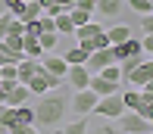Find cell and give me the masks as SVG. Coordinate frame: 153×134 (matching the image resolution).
Masks as SVG:
<instances>
[{
  "label": "cell",
  "mask_w": 153,
  "mask_h": 134,
  "mask_svg": "<svg viewBox=\"0 0 153 134\" xmlns=\"http://www.w3.org/2000/svg\"><path fill=\"white\" fill-rule=\"evenodd\" d=\"M69 94L72 90H47V94H41V100H38V106H34V125H38L41 131L47 134V128H59L62 122L69 118Z\"/></svg>",
  "instance_id": "obj_1"
},
{
  "label": "cell",
  "mask_w": 153,
  "mask_h": 134,
  "mask_svg": "<svg viewBox=\"0 0 153 134\" xmlns=\"http://www.w3.org/2000/svg\"><path fill=\"white\" fill-rule=\"evenodd\" d=\"M116 125L122 128V134H147V131H153V125L134 109H125L122 115L116 118Z\"/></svg>",
  "instance_id": "obj_2"
},
{
  "label": "cell",
  "mask_w": 153,
  "mask_h": 134,
  "mask_svg": "<svg viewBox=\"0 0 153 134\" xmlns=\"http://www.w3.org/2000/svg\"><path fill=\"white\" fill-rule=\"evenodd\" d=\"M94 112L100 118H119L122 112H125V100H122V90H116V94H106V97H100L97 100V106H94Z\"/></svg>",
  "instance_id": "obj_3"
},
{
  "label": "cell",
  "mask_w": 153,
  "mask_h": 134,
  "mask_svg": "<svg viewBox=\"0 0 153 134\" xmlns=\"http://www.w3.org/2000/svg\"><path fill=\"white\" fill-rule=\"evenodd\" d=\"M97 100H100V97H97L91 87H85V90H72V94H69V109H72L75 115H91L94 106H97Z\"/></svg>",
  "instance_id": "obj_4"
},
{
  "label": "cell",
  "mask_w": 153,
  "mask_h": 134,
  "mask_svg": "<svg viewBox=\"0 0 153 134\" xmlns=\"http://www.w3.org/2000/svg\"><path fill=\"white\" fill-rule=\"evenodd\" d=\"M56 87H62V78L44 72V66H41V72L28 81V90H31V94H47V90H56Z\"/></svg>",
  "instance_id": "obj_5"
},
{
  "label": "cell",
  "mask_w": 153,
  "mask_h": 134,
  "mask_svg": "<svg viewBox=\"0 0 153 134\" xmlns=\"http://www.w3.org/2000/svg\"><path fill=\"white\" fill-rule=\"evenodd\" d=\"M66 84H69V90H85L88 84H91V69L88 66H69Z\"/></svg>",
  "instance_id": "obj_6"
},
{
  "label": "cell",
  "mask_w": 153,
  "mask_h": 134,
  "mask_svg": "<svg viewBox=\"0 0 153 134\" xmlns=\"http://www.w3.org/2000/svg\"><path fill=\"white\" fill-rule=\"evenodd\" d=\"M109 62H116V53H113V47H103V50H91V53H88L85 66L91 69V75H97L100 69H106Z\"/></svg>",
  "instance_id": "obj_7"
},
{
  "label": "cell",
  "mask_w": 153,
  "mask_h": 134,
  "mask_svg": "<svg viewBox=\"0 0 153 134\" xmlns=\"http://www.w3.org/2000/svg\"><path fill=\"white\" fill-rule=\"evenodd\" d=\"M113 53H116V62L131 59V56H144V44L137 38H128V41H122V44H113Z\"/></svg>",
  "instance_id": "obj_8"
},
{
  "label": "cell",
  "mask_w": 153,
  "mask_h": 134,
  "mask_svg": "<svg viewBox=\"0 0 153 134\" xmlns=\"http://www.w3.org/2000/svg\"><path fill=\"white\" fill-rule=\"evenodd\" d=\"M125 78H128L131 87H144V84L153 78V56H144V62H141L131 75H125Z\"/></svg>",
  "instance_id": "obj_9"
},
{
  "label": "cell",
  "mask_w": 153,
  "mask_h": 134,
  "mask_svg": "<svg viewBox=\"0 0 153 134\" xmlns=\"http://www.w3.org/2000/svg\"><path fill=\"white\" fill-rule=\"evenodd\" d=\"M41 66H44V72H50V75H56V78L66 81L69 62L62 59V56H56V53H44V56H41Z\"/></svg>",
  "instance_id": "obj_10"
},
{
  "label": "cell",
  "mask_w": 153,
  "mask_h": 134,
  "mask_svg": "<svg viewBox=\"0 0 153 134\" xmlns=\"http://www.w3.org/2000/svg\"><path fill=\"white\" fill-rule=\"evenodd\" d=\"M16 72H19V81L22 84H28L34 75L41 72V59H31V56H22V59L16 62Z\"/></svg>",
  "instance_id": "obj_11"
},
{
  "label": "cell",
  "mask_w": 153,
  "mask_h": 134,
  "mask_svg": "<svg viewBox=\"0 0 153 134\" xmlns=\"http://www.w3.org/2000/svg\"><path fill=\"white\" fill-rule=\"evenodd\" d=\"M88 87H91L97 97H106V94H116V90H122V87H119V81H109V78H103V75H91V84H88Z\"/></svg>",
  "instance_id": "obj_12"
},
{
  "label": "cell",
  "mask_w": 153,
  "mask_h": 134,
  "mask_svg": "<svg viewBox=\"0 0 153 134\" xmlns=\"http://www.w3.org/2000/svg\"><path fill=\"white\" fill-rule=\"evenodd\" d=\"M0 50H3L10 59H22V34H6L3 41H0Z\"/></svg>",
  "instance_id": "obj_13"
},
{
  "label": "cell",
  "mask_w": 153,
  "mask_h": 134,
  "mask_svg": "<svg viewBox=\"0 0 153 134\" xmlns=\"http://www.w3.org/2000/svg\"><path fill=\"white\" fill-rule=\"evenodd\" d=\"M125 10V0H97V13L103 19H119Z\"/></svg>",
  "instance_id": "obj_14"
},
{
  "label": "cell",
  "mask_w": 153,
  "mask_h": 134,
  "mask_svg": "<svg viewBox=\"0 0 153 134\" xmlns=\"http://www.w3.org/2000/svg\"><path fill=\"white\" fill-rule=\"evenodd\" d=\"M22 56H31V59H41V56H44V47H41L38 34H28V31L22 34Z\"/></svg>",
  "instance_id": "obj_15"
},
{
  "label": "cell",
  "mask_w": 153,
  "mask_h": 134,
  "mask_svg": "<svg viewBox=\"0 0 153 134\" xmlns=\"http://www.w3.org/2000/svg\"><path fill=\"white\" fill-rule=\"evenodd\" d=\"M28 97H31V90H28V84H22V81H19L16 87H13L10 94L3 97V103H6V106H22V103L28 100Z\"/></svg>",
  "instance_id": "obj_16"
},
{
  "label": "cell",
  "mask_w": 153,
  "mask_h": 134,
  "mask_svg": "<svg viewBox=\"0 0 153 134\" xmlns=\"http://www.w3.org/2000/svg\"><path fill=\"white\" fill-rule=\"evenodd\" d=\"M53 134H88V118L78 115L72 122H62L59 128H53Z\"/></svg>",
  "instance_id": "obj_17"
},
{
  "label": "cell",
  "mask_w": 153,
  "mask_h": 134,
  "mask_svg": "<svg viewBox=\"0 0 153 134\" xmlns=\"http://www.w3.org/2000/svg\"><path fill=\"white\" fill-rule=\"evenodd\" d=\"M62 59H66L69 66H85V62H88V50H85V47L78 44V41H75V44L69 47L66 53H62Z\"/></svg>",
  "instance_id": "obj_18"
},
{
  "label": "cell",
  "mask_w": 153,
  "mask_h": 134,
  "mask_svg": "<svg viewBox=\"0 0 153 134\" xmlns=\"http://www.w3.org/2000/svg\"><path fill=\"white\" fill-rule=\"evenodd\" d=\"M100 31H103L100 22H94V19H91V22H85V25L75 28V41H78V44H81V41H91V38H97Z\"/></svg>",
  "instance_id": "obj_19"
},
{
  "label": "cell",
  "mask_w": 153,
  "mask_h": 134,
  "mask_svg": "<svg viewBox=\"0 0 153 134\" xmlns=\"http://www.w3.org/2000/svg\"><path fill=\"white\" fill-rule=\"evenodd\" d=\"M106 38H109V44H122V41L131 38V28L122 25V22H116L113 28H106Z\"/></svg>",
  "instance_id": "obj_20"
},
{
  "label": "cell",
  "mask_w": 153,
  "mask_h": 134,
  "mask_svg": "<svg viewBox=\"0 0 153 134\" xmlns=\"http://www.w3.org/2000/svg\"><path fill=\"white\" fill-rule=\"evenodd\" d=\"M13 125H34V109L22 106H13Z\"/></svg>",
  "instance_id": "obj_21"
},
{
  "label": "cell",
  "mask_w": 153,
  "mask_h": 134,
  "mask_svg": "<svg viewBox=\"0 0 153 134\" xmlns=\"http://www.w3.org/2000/svg\"><path fill=\"white\" fill-rule=\"evenodd\" d=\"M53 22H56V34L59 38H75V25H72V19H69V13L56 16Z\"/></svg>",
  "instance_id": "obj_22"
},
{
  "label": "cell",
  "mask_w": 153,
  "mask_h": 134,
  "mask_svg": "<svg viewBox=\"0 0 153 134\" xmlns=\"http://www.w3.org/2000/svg\"><path fill=\"white\" fill-rule=\"evenodd\" d=\"M122 100H125V109H141L144 100H141V87H131V90H122Z\"/></svg>",
  "instance_id": "obj_23"
},
{
  "label": "cell",
  "mask_w": 153,
  "mask_h": 134,
  "mask_svg": "<svg viewBox=\"0 0 153 134\" xmlns=\"http://www.w3.org/2000/svg\"><path fill=\"white\" fill-rule=\"evenodd\" d=\"M69 19H72V25L78 28V25L91 22V19H94V13H88V10H78V6H69Z\"/></svg>",
  "instance_id": "obj_24"
},
{
  "label": "cell",
  "mask_w": 153,
  "mask_h": 134,
  "mask_svg": "<svg viewBox=\"0 0 153 134\" xmlns=\"http://www.w3.org/2000/svg\"><path fill=\"white\" fill-rule=\"evenodd\" d=\"M41 13H44V6H41L38 0H28V3H25V10H22V16H19V19H22V22H31V19H38Z\"/></svg>",
  "instance_id": "obj_25"
},
{
  "label": "cell",
  "mask_w": 153,
  "mask_h": 134,
  "mask_svg": "<svg viewBox=\"0 0 153 134\" xmlns=\"http://www.w3.org/2000/svg\"><path fill=\"white\" fill-rule=\"evenodd\" d=\"M88 134H122V128L113 122V118H109V122H103V125H94V128L88 125Z\"/></svg>",
  "instance_id": "obj_26"
},
{
  "label": "cell",
  "mask_w": 153,
  "mask_h": 134,
  "mask_svg": "<svg viewBox=\"0 0 153 134\" xmlns=\"http://www.w3.org/2000/svg\"><path fill=\"white\" fill-rule=\"evenodd\" d=\"M97 75H103V78H109V81H122V66H119V62H109V66L100 69Z\"/></svg>",
  "instance_id": "obj_27"
},
{
  "label": "cell",
  "mask_w": 153,
  "mask_h": 134,
  "mask_svg": "<svg viewBox=\"0 0 153 134\" xmlns=\"http://www.w3.org/2000/svg\"><path fill=\"white\" fill-rule=\"evenodd\" d=\"M125 6H131V10H134V13H141V16L153 13V0H125Z\"/></svg>",
  "instance_id": "obj_28"
},
{
  "label": "cell",
  "mask_w": 153,
  "mask_h": 134,
  "mask_svg": "<svg viewBox=\"0 0 153 134\" xmlns=\"http://www.w3.org/2000/svg\"><path fill=\"white\" fill-rule=\"evenodd\" d=\"M38 41H41V47H44V53H50L53 47H56L59 34H56V31H44V34H38Z\"/></svg>",
  "instance_id": "obj_29"
},
{
  "label": "cell",
  "mask_w": 153,
  "mask_h": 134,
  "mask_svg": "<svg viewBox=\"0 0 153 134\" xmlns=\"http://www.w3.org/2000/svg\"><path fill=\"white\" fill-rule=\"evenodd\" d=\"M144 56H147V53H144ZM144 56H131V59H122V62H119V66H122V78H125V75H131L137 66H141Z\"/></svg>",
  "instance_id": "obj_30"
},
{
  "label": "cell",
  "mask_w": 153,
  "mask_h": 134,
  "mask_svg": "<svg viewBox=\"0 0 153 134\" xmlns=\"http://www.w3.org/2000/svg\"><path fill=\"white\" fill-rule=\"evenodd\" d=\"M6 3V13H13V16H22V10H25V0H3Z\"/></svg>",
  "instance_id": "obj_31"
},
{
  "label": "cell",
  "mask_w": 153,
  "mask_h": 134,
  "mask_svg": "<svg viewBox=\"0 0 153 134\" xmlns=\"http://www.w3.org/2000/svg\"><path fill=\"white\" fill-rule=\"evenodd\" d=\"M10 19H13V13H3V16H0V41L10 34Z\"/></svg>",
  "instance_id": "obj_32"
},
{
  "label": "cell",
  "mask_w": 153,
  "mask_h": 134,
  "mask_svg": "<svg viewBox=\"0 0 153 134\" xmlns=\"http://www.w3.org/2000/svg\"><path fill=\"white\" fill-rule=\"evenodd\" d=\"M75 6H78V10H88V13H94V10H97V0H75Z\"/></svg>",
  "instance_id": "obj_33"
},
{
  "label": "cell",
  "mask_w": 153,
  "mask_h": 134,
  "mask_svg": "<svg viewBox=\"0 0 153 134\" xmlns=\"http://www.w3.org/2000/svg\"><path fill=\"white\" fill-rule=\"evenodd\" d=\"M141 25H144V34H153V13H147L141 19Z\"/></svg>",
  "instance_id": "obj_34"
},
{
  "label": "cell",
  "mask_w": 153,
  "mask_h": 134,
  "mask_svg": "<svg viewBox=\"0 0 153 134\" xmlns=\"http://www.w3.org/2000/svg\"><path fill=\"white\" fill-rule=\"evenodd\" d=\"M141 44H144V53H153V34H144V38H141Z\"/></svg>",
  "instance_id": "obj_35"
},
{
  "label": "cell",
  "mask_w": 153,
  "mask_h": 134,
  "mask_svg": "<svg viewBox=\"0 0 153 134\" xmlns=\"http://www.w3.org/2000/svg\"><path fill=\"white\" fill-rule=\"evenodd\" d=\"M141 115H144V118H147V122L153 125V100L147 103V106H144V112H141Z\"/></svg>",
  "instance_id": "obj_36"
},
{
  "label": "cell",
  "mask_w": 153,
  "mask_h": 134,
  "mask_svg": "<svg viewBox=\"0 0 153 134\" xmlns=\"http://www.w3.org/2000/svg\"><path fill=\"white\" fill-rule=\"evenodd\" d=\"M25 134H44V131H41L38 125H28V128H25Z\"/></svg>",
  "instance_id": "obj_37"
},
{
  "label": "cell",
  "mask_w": 153,
  "mask_h": 134,
  "mask_svg": "<svg viewBox=\"0 0 153 134\" xmlns=\"http://www.w3.org/2000/svg\"><path fill=\"white\" fill-rule=\"evenodd\" d=\"M38 3H41V6H44V10H47V6H53V3H56V0H38Z\"/></svg>",
  "instance_id": "obj_38"
},
{
  "label": "cell",
  "mask_w": 153,
  "mask_h": 134,
  "mask_svg": "<svg viewBox=\"0 0 153 134\" xmlns=\"http://www.w3.org/2000/svg\"><path fill=\"white\" fill-rule=\"evenodd\" d=\"M59 3H62V6L69 10V6H75V0H59Z\"/></svg>",
  "instance_id": "obj_39"
},
{
  "label": "cell",
  "mask_w": 153,
  "mask_h": 134,
  "mask_svg": "<svg viewBox=\"0 0 153 134\" xmlns=\"http://www.w3.org/2000/svg\"><path fill=\"white\" fill-rule=\"evenodd\" d=\"M3 13H6V3H3V0H0V16H3Z\"/></svg>",
  "instance_id": "obj_40"
},
{
  "label": "cell",
  "mask_w": 153,
  "mask_h": 134,
  "mask_svg": "<svg viewBox=\"0 0 153 134\" xmlns=\"http://www.w3.org/2000/svg\"><path fill=\"white\" fill-rule=\"evenodd\" d=\"M147 134H153V131H147Z\"/></svg>",
  "instance_id": "obj_41"
},
{
  "label": "cell",
  "mask_w": 153,
  "mask_h": 134,
  "mask_svg": "<svg viewBox=\"0 0 153 134\" xmlns=\"http://www.w3.org/2000/svg\"><path fill=\"white\" fill-rule=\"evenodd\" d=\"M25 3H28V0H25Z\"/></svg>",
  "instance_id": "obj_42"
},
{
  "label": "cell",
  "mask_w": 153,
  "mask_h": 134,
  "mask_svg": "<svg viewBox=\"0 0 153 134\" xmlns=\"http://www.w3.org/2000/svg\"><path fill=\"white\" fill-rule=\"evenodd\" d=\"M150 56H153V53H150Z\"/></svg>",
  "instance_id": "obj_43"
}]
</instances>
